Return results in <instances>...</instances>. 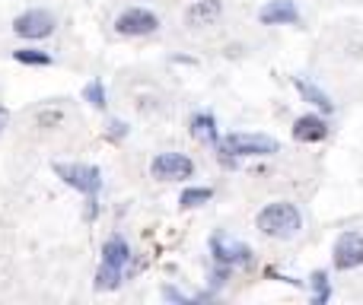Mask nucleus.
I'll list each match as a JSON object with an SVG mask.
<instances>
[{"label":"nucleus","instance_id":"obj_1","mask_svg":"<svg viewBox=\"0 0 363 305\" xmlns=\"http://www.w3.org/2000/svg\"><path fill=\"white\" fill-rule=\"evenodd\" d=\"M258 229L264 232L268 238H290L300 232L303 226V217L300 210H296L294 204H287V200H277V204H268L262 213H258Z\"/></svg>","mask_w":363,"mask_h":305},{"label":"nucleus","instance_id":"obj_2","mask_svg":"<svg viewBox=\"0 0 363 305\" xmlns=\"http://www.w3.org/2000/svg\"><path fill=\"white\" fill-rule=\"evenodd\" d=\"M220 159L230 166L236 156H271L277 153V140L268 134H230L217 144Z\"/></svg>","mask_w":363,"mask_h":305},{"label":"nucleus","instance_id":"obj_3","mask_svg":"<svg viewBox=\"0 0 363 305\" xmlns=\"http://www.w3.org/2000/svg\"><path fill=\"white\" fill-rule=\"evenodd\" d=\"M55 175L64 181V185L77 188L80 194H86L89 200L99 194L102 188V172L96 166H83V162H55Z\"/></svg>","mask_w":363,"mask_h":305},{"label":"nucleus","instance_id":"obj_4","mask_svg":"<svg viewBox=\"0 0 363 305\" xmlns=\"http://www.w3.org/2000/svg\"><path fill=\"white\" fill-rule=\"evenodd\" d=\"M335 270H354L363 264V236L360 232H341L332 251Z\"/></svg>","mask_w":363,"mask_h":305},{"label":"nucleus","instance_id":"obj_5","mask_svg":"<svg viewBox=\"0 0 363 305\" xmlns=\"http://www.w3.org/2000/svg\"><path fill=\"white\" fill-rule=\"evenodd\" d=\"M13 32L19 38H45L55 32V16L48 10H26L23 16L13 19Z\"/></svg>","mask_w":363,"mask_h":305},{"label":"nucleus","instance_id":"obj_6","mask_svg":"<svg viewBox=\"0 0 363 305\" xmlns=\"http://www.w3.org/2000/svg\"><path fill=\"white\" fill-rule=\"evenodd\" d=\"M157 25H160V19L150 10H140V6L125 10L115 19V32L118 35H150V32H157Z\"/></svg>","mask_w":363,"mask_h":305},{"label":"nucleus","instance_id":"obj_7","mask_svg":"<svg viewBox=\"0 0 363 305\" xmlns=\"http://www.w3.org/2000/svg\"><path fill=\"white\" fill-rule=\"evenodd\" d=\"M153 178H191L194 175V162L182 153H160L150 162Z\"/></svg>","mask_w":363,"mask_h":305},{"label":"nucleus","instance_id":"obj_8","mask_svg":"<svg viewBox=\"0 0 363 305\" xmlns=\"http://www.w3.org/2000/svg\"><path fill=\"white\" fill-rule=\"evenodd\" d=\"M211 255L217 264H226V267H236V264H249L252 261V251L249 245L242 242H226L223 232H217V236L211 238Z\"/></svg>","mask_w":363,"mask_h":305},{"label":"nucleus","instance_id":"obj_9","mask_svg":"<svg viewBox=\"0 0 363 305\" xmlns=\"http://www.w3.org/2000/svg\"><path fill=\"white\" fill-rule=\"evenodd\" d=\"M258 23L264 25H294L300 23V10H296L294 0H271L258 10Z\"/></svg>","mask_w":363,"mask_h":305},{"label":"nucleus","instance_id":"obj_10","mask_svg":"<svg viewBox=\"0 0 363 305\" xmlns=\"http://www.w3.org/2000/svg\"><path fill=\"white\" fill-rule=\"evenodd\" d=\"M328 137V121L322 115H303L294 125V140L296 144H319Z\"/></svg>","mask_w":363,"mask_h":305},{"label":"nucleus","instance_id":"obj_11","mask_svg":"<svg viewBox=\"0 0 363 305\" xmlns=\"http://www.w3.org/2000/svg\"><path fill=\"white\" fill-rule=\"evenodd\" d=\"M128 261H131V248L125 245V238H121V236H112V238L106 242V248H102V264L125 274V264H128Z\"/></svg>","mask_w":363,"mask_h":305},{"label":"nucleus","instance_id":"obj_12","mask_svg":"<svg viewBox=\"0 0 363 305\" xmlns=\"http://www.w3.org/2000/svg\"><path fill=\"white\" fill-rule=\"evenodd\" d=\"M220 0H194V6L188 10V23L191 25H213L220 19Z\"/></svg>","mask_w":363,"mask_h":305},{"label":"nucleus","instance_id":"obj_13","mask_svg":"<svg viewBox=\"0 0 363 305\" xmlns=\"http://www.w3.org/2000/svg\"><path fill=\"white\" fill-rule=\"evenodd\" d=\"M191 137L198 140V144H217V118L207 112L194 115L191 118Z\"/></svg>","mask_w":363,"mask_h":305},{"label":"nucleus","instance_id":"obj_14","mask_svg":"<svg viewBox=\"0 0 363 305\" xmlns=\"http://www.w3.org/2000/svg\"><path fill=\"white\" fill-rule=\"evenodd\" d=\"M296 93H300L306 102H313V105L319 108V112H335V102L328 99V96L322 93L319 86H313V83H306V80H296Z\"/></svg>","mask_w":363,"mask_h":305},{"label":"nucleus","instance_id":"obj_15","mask_svg":"<svg viewBox=\"0 0 363 305\" xmlns=\"http://www.w3.org/2000/svg\"><path fill=\"white\" fill-rule=\"evenodd\" d=\"M13 57H16L19 64H35V67H48L51 64L48 51H38V48H19V51H13Z\"/></svg>","mask_w":363,"mask_h":305},{"label":"nucleus","instance_id":"obj_16","mask_svg":"<svg viewBox=\"0 0 363 305\" xmlns=\"http://www.w3.org/2000/svg\"><path fill=\"white\" fill-rule=\"evenodd\" d=\"M211 197H213V188H188V191H182L179 204L182 207H201V204H207Z\"/></svg>","mask_w":363,"mask_h":305},{"label":"nucleus","instance_id":"obj_17","mask_svg":"<svg viewBox=\"0 0 363 305\" xmlns=\"http://www.w3.org/2000/svg\"><path fill=\"white\" fill-rule=\"evenodd\" d=\"M309 283H313V289H315L313 302H315V305H325L328 296H332V287H328V274H325V270H315Z\"/></svg>","mask_w":363,"mask_h":305},{"label":"nucleus","instance_id":"obj_18","mask_svg":"<svg viewBox=\"0 0 363 305\" xmlns=\"http://www.w3.org/2000/svg\"><path fill=\"white\" fill-rule=\"evenodd\" d=\"M121 283V270H112L102 264L99 274H96V289H115Z\"/></svg>","mask_w":363,"mask_h":305},{"label":"nucleus","instance_id":"obj_19","mask_svg":"<svg viewBox=\"0 0 363 305\" xmlns=\"http://www.w3.org/2000/svg\"><path fill=\"white\" fill-rule=\"evenodd\" d=\"M83 96H86V102L93 108H106V93H102V83L99 80H93L86 89H83Z\"/></svg>","mask_w":363,"mask_h":305},{"label":"nucleus","instance_id":"obj_20","mask_svg":"<svg viewBox=\"0 0 363 305\" xmlns=\"http://www.w3.org/2000/svg\"><path fill=\"white\" fill-rule=\"evenodd\" d=\"M163 296H166V299H169V302H182V305H185V302H191V299H188V296H182L176 287H163Z\"/></svg>","mask_w":363,"mask_h":305},{"label":"nucleus","instance_id":"obj_21","mask_svg":"<svg viewBox=\"0 0 363 305\" xmlns=\"http://www.w3.org/2000/svg\"><path fill=\"white\" fill-rule=\"evenodd\" d=\"M125 131H128V127L121 125V121H112V127H108V137L118 140V137H125Z\"/></svg>","mask_w":363,"mask_h":305},{"label":"nucleus","instance_id":"obj_22","mask_svg":"<svg viewBox=\"0 0 363 305\" xmlns=\"http://www.w3.org/2000/svg\"><path fill=\"white\" fill-rule=\"evenodd\" d=\"M6 121H10V115H6V108H0V131L6 127Z\"/></svg>","mask_w":363,"mask_h":305}]
</instances>
